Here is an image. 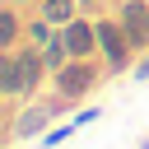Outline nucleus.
Returning a JSON list of instances; mask_svg holds the SVG:
<instances>
[{"instance_id": "1", "label": "nucleus", "mask_w": 149, "mask_h": 149, "mask_svg": "<svg viewBox=\"0 0 149 149\" xmlns=\"http://www.w3.org/2000/svg\"><path fill=\"white\" fill-rule=\"evenodd\" d=\"M70 107V98H33V102H19V112L9 116V135H5V144H28V140H42L51 126H56V116Z\"/></svg>"}, {"instance_id": "2", "label": "nucleus", "mask_w": 149, "mask_h": 149, "mask_svg": "<svg viewBox=\"0 0 149 149\" xmlns=\"http://www.w3.org/2000/svg\"><path fill=\"white\" fill-rule=\"evenodd\" d=\"M98 56H102V65H107L112 79L135 70V47H130L121 19H112V14H98Z\"/></svg>"}, {"instance_id": "3", "label": "nucleus", "mask_w": 149, "mask_h": 149, "mask_svg": "<svg viewBox=\"0 0 149 149\" xmlns=\"http://www.w3.org/2000/svg\"><path fill=\"white\" fill-rule=\"evenodd\" d=\"M102 74H107L102 56H74L65 70H56V74H51V84H56V93H61V98L79 102V98H88V93L98 88V79H102Z\"/></svg>"}, {"instance_id": "4", "label": "nucleus", "mask_w": 149, "mask_h": 149, "mask_svg": "<svg viewBox=\"0 0 149 149\" xmlns=\"http://www.w3.org/2000/svg\"><path fill=\"white\" fill-rule=\"evenodd\" d=\"M116 19L130 37L135 51H149V0H121L116 5Z\"/></svg>"}, {"instance_id": "5", "label": "nucleus", "mask_w": 149, "mask_h": 149, "mask_svg": "<svg viewBox=\"0 0 149 149\" xmlns=\"http://www.w3.org/2000/svg\"><path fill=\"white\" fill-rule=\"evenodd\" d=\"M70 56H98V19L93 14H74L65 28H61Z\"/></svg>"}, {"instance_id": "6", "label": "nucleus", "mask_w": 149, "mask_h": 149, "mask_svg": "<svg viewBox=\"0 0 149 149\" xmlns=\"http://www.w3.org/2000/svg\"><path fill=\"white\" fill-rule=\"evenodd\" d=\"M0 98L23 102V70H19V56L14 51H0Z\"/></svg>"}, {"instance_id": "7", "label": "nucleus", "mask_w": 149, "mask_h": 149, "mask_svg": "<svg viewBox=\"0 0 149 149\" xmlns=\"http://www.w3.org/2000/svg\"><path fill=\"white\" fill-rule=\"evenodd\" d=\"M23 19H19V5H5L0 9V51H14L19 47V37H23Z\"/></svg>"}, {"instance_id": "8", "label": "nucleus", "mask_w": 149, "mask_h": 149, "mask_svg": "<svg viewBox=\"0 0 149 149\" xmlns=\"http://www.w3.org/2000/svg\"><path fill=\"white\" fill-rule=\"evenodd\" d=\"M37 14L47 19V23H56V28H65L74 14H79V0H37Z\"/></svg>"}, {"instance_id": "9", "label": "nucleus", "mask_w": 149, "mask_h": 149, "mask_svg": "<svg viewBox=\"0 0 149 149\" xmlns=\"http://www.w3.org/2000/svg\"><path fill=\"white\" fill-rule=\"evenodd\" d=\"M42 61H47V70H51V74H56V70H65V65H70V61H74V56H70V47H65V37H61V33H56V37H51V42H47V47H42Z\"/></svg>"}, {"instance_id": "10", "label": "nucleus", "mask_w": 149, "mask_h": 149, "mask_svg": "<svg viewBox=\"0 0 149 149\" xmlns=\"http://www.w3.org/2000/svg\"><path fill=\"white\" fill-rule=\"evenodd\" d=\"M56 33H61V28H56V23H47V19L37 14V19H28V28H23V42H33V47H47Z\"/></svg>"}, {"instance_id": "11", "label": "nucleus", "mask_w": 149, "mask_h": 149, "mask_svg": "<svg viewBox=\"0 0 149 149\" xmlns=\"http://www.w3.org/2000/svg\"><path fill=\"white\" fill-rule=\"evenodd\" d=\"M74 130H79L74 121H61V126H51V130H47V135L37 140V149H56V144H65V140H70Z\"/></svg>"}, {"instance_id": "12", "label": "nucleus", "mask_w": 149, "mask_h": 149, "mask_svg": "<svg viewBox=\"0 0 149 149\" xmlns=\"http://www.w3.org/2000/svg\"><path fill=\"white\" fill-rule=\"evenodd\" d=\"M98 116H102V107H84V112H74V116H70V121H74V126H79V130H84V126H93V121H98Z\"/></svg>"}, {"instance_id": "13", "label": "nucleus", "mask_w": 149, "mask_h": 149, "mask_svg": "<svg viewBox=\"0 0 149 149\" xmlns=\"http://www.w3.org/2000/svg\"><path fill=\"white\" fill-rule=\"evenodd\" d=\"M79 14H93V19L107 14V0H79Z\"/></svg>"}, {"instance_id": "14", "label": "nucleus", "mask_w": 149, "mask_h": 149, "mask_svg": "<svg viewBox=\"0 0 149 149\" xmlns=\"http://www.w3.org/2000/svg\"><path fill=\"white\" fill-rule=\"evenodd\" d=\"M130 74H135V79H140V84H149V51H144V56H140V61H135V70H130Z\"/></svg>"}, {"instance_id": "15", "label": "nucleus", "mask_w": 149, "mask_h": 149, "mask_svg": "<svg viewBox=\"0 0 149 149\" xmlns=\"http://www.w3.org/2000/svg\"><path fill=\"white\" fill-rule=\"evenodd\" d=\"M135 149H149V140H140V144H135Z\"/></svg>"}, {"instance_id": "16", "label": "nucleus", "mask_w": 149, "mask_h": 149, "mask_svg": "<svg viewBox=\"0 0 149 149\" xmlns=\"http://www.w3.org/2000/svg\"><path fill=\"white\" fill-rule=\"evenodd\" d=\"M9 149H19V144H9Z\"/></svg>"}]
</instances>
